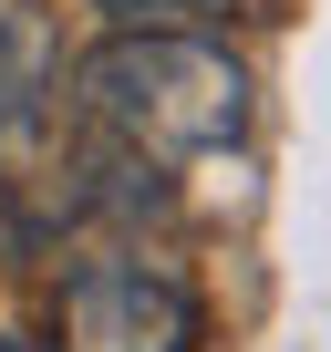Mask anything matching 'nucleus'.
<instances>
[{"instance_id":"3","label":"nucleus","mask_w":331,"mask_h":352,"mask_svg":"<svg viewBox=\"0 0 331 352\" xmlns=\"http://www.w3.org/2000/svg\"><path fill=\"white\" fill-rule=\"evenodd\" d=\"M52 73H62L52 11H42V0H0V145H21L52 114Z\"/></svg>"},{"instance_id":"4","label":"nucleus","mask_w":331,"mask_h":352,"mask_svg":"<svg viewBox=\"0 0 331 352\" xmlns=\"http://www.w3.org/2000/svg\"><path fill=\"white\" fill-rule=\"evenodd\" d=\"M104 11H124V21H166V32H187V11H228V0H104Z\"/></svg>"},{"instance_id":"1","label":"nucleus","mask_w":331,"mask_h":352,"mask_svg":"<svg viewBox=\"0 0 331 352\" xmlns=\"http://www.w3.org/2000/svg\"><path fill=\"white\" fill-rule=\"evenodd\" d=\"M73 94L124 166H218L249 145V114H259V83L228 42L166 32V21H114L73 63Z\"/></svg>"},{"instance_id":"2","label":"nucleus","mask_w":331,"mask_h":352,"mask_svg":"<svg viewBox=\"0 0 331 352\" xmlns=\"http://www.w3.org/2000/svg\"><path fill=\"white\" fill-rule=\"evenodd\" d=\"M52 352H207V300L176 259L93 249V259L62 270Z\"/></svg>"}]
</instances>
